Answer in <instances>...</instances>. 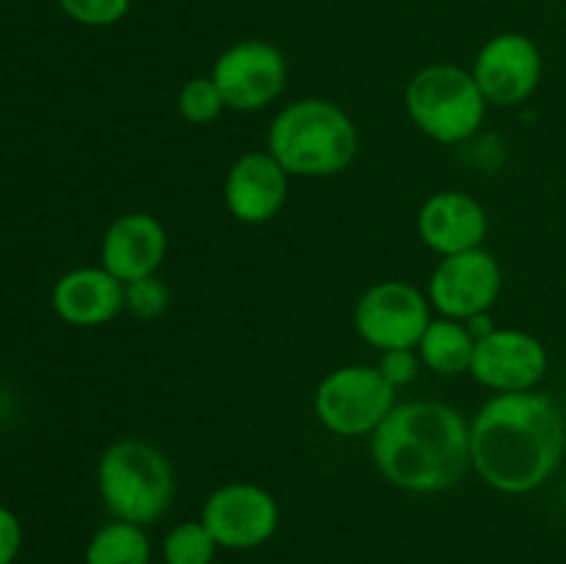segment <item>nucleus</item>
I'll return each instance as SVG.
<instances>
[{
  "instance_id": "obj_1",
  "label": "nucleus",
  "mask_w": 566,
  "mask_h": 564,
  "mask_svg": "<svg viewBox=\"0 0 566 564\" xmlns=\"http://www.w3.org/2000/svg\"><path fill=\"white\" fill-rule=\"evenodd\" d=\"M566 424L556 401L536 390L495 393L470 420V462L492 490L525 495L556 473Z\"/></svg>"
},
{
  "instance_id": "obj_2",
  "label": "nucleus",
  "mask_w": 566,
  "mask_h": 564,
  "mask_svg": "<svg viewBox=\"0 0 566 564\" xmlns=\"http://www.w3.org/2000/svg\"><path fill=\"white\" fill-rule=\"evenodd\" d=\"M370 457L398 490L446 492L473 468L470 424L442 401L396 404L370 435Z\"/></svg>"
},
{
  "instance_id": "obj_3",
  "label": "nucleus",
  "mask_w": 566,
  "mask_h": 564,
  "mask_svg": "<svg viewBox=\"0 0 566 564\" xmlns=\"http://www.w3.org/2000/svg\"><path fill=\"white\" fill-rule=\"evenodd\" d=\"M265 142L291 177L340 175L359 147L352 116L324 97L293 100L276 111Z\"/></svg>"
},
{
  "instance_id": "obj_4",
  "label": "nucleus",
  "mask_w": 566,
  "mask_h": 564,
  "mask_svg": "<svg viewBox=\"0 0 566 564\" xmlns=\"http://www.w3.org/2000/svg\"><path fill=\"white\" fill-rule=\"evenodd\" d=\"M97 490L114 520L158 523L175 501V470L166 453L144 440H116L97 462Z\"/></svg>"
},
{
  "instance_id": "obj_5",
  "label": "nucleus",
  "mask_w": 566,
  "mask_h": 564,
  "mask_svg": "<svg viewBox=\"0 0 566 564\" xmlns=\"http://www.w3.org/2000/svg\"><path fill=\"white\" fill-rule=\"evenodd\" d=\"M407 114L437 144H462L481 130L486 97L473 72L457 64H429L409 81Z\"/></svg>"
},
{
  "instance_id": "obj_6",
  "label": "nucleus",
  "mask_w": 566,
  "mask_h": 564,
  "mask_svg": "<svg viewBox=\"0 0 566 564\" xmlns=\"http://www.w3.org/2000/svg\"><path fill=\"white\" fill-rule=\"evenodd\" d=\"M315 415L337 437L374 435L396 407V387L379 365H340L315 387Z\"/></svg>"
},
{
  "instance_id": "obj_7",
  "label": "nucleus",
  "mask_w": 566,
  "mask_h": 564,
  "mask_svg": "<svg viewBox=\"0 0 566 564\" xmlns=\"http://www.w3.org/2000/svg\"><path fill=\"white\" fill-rule=\"evenodd\" d=\"M429 324L431 302L412 282H376L354 304V330L379 352L415 348Z\"/></svg>"
},
{
  "instance_id": "obj_8",
  "label": "nucleus",
  "mask_w": 566,
  "mask_h": 564,
  "mask_svg": "<svg viewBox=\"0 0 566 564\" xmlns=\"http://www.w3.org/2000/svg\"><path fill=\"white\" fill-rule=\"evenodd\" d=\"M210 77L219 86L227 108L252 114L285 92L287 61L276 44L263 39H241L221 50Z\"/></svg>"
},
{
  "instance_id": "obj_9",
  "label": "nucleus",
  "mask_w": 566,
  "mask_h": 564,
  "mask_svg": "<svg viewBox=\"0 0 566 564\" xmlns=\"http://www.w3.org/2000/svg\"><path fill=\"white\" fill-rule=\"evenodd\" d=\"M202 520L219 547L252 551L265 545L280 529V503L252 481H230L216 487L202 506Z\"/></svg>"
},
{
  "instance_id": "obj_10",
  "label": "nucleus",
  "mask_w": 566,
  "mask_h": 564,
  "mask_svg": "<svg viewBox=\"0 0 566 564\" xmlns=\"http://www.w3.org/2000/svg\"><path fill=\"white\" fill-rule=\"evenodd\" d=\"M503 288V271L495 254L484 247L448 254L437 263L429 280V302L446 318L468 321L490 313Z\"/></svg>"
},
{
  "instance_id": "obj_11",
  "label": "nucleus",
  "mask_w": 566,
  "mask_h": 564,
  "mask_svg": "<svg viewBox=\"0 0 566 564\" xmlns=\"http://www.w3.org/2000/svg\"><path fill=\"white\" fill-rule=\"evenodd\" d=\"M470 72H473L486 103L514 108L534 97V92L539 88L542 50L525 33H495L481 44Z\"/></svg>"
},
{
  "instance_id": "obj_12",
  "label": "nucleus",
  "mask_w": 566,
  "mask_h": 564,
  "mask_svg": "<svg viewBox=\"0 0 566 564\" xmlns=\"http://www.w3.org/2000/svg\"><path fill=\"white\" fill-rule=\"evenodd\" d=\"M470 374L495 393L534 390L547 374V348L539 337L523 330H492L475 341Z\"/></svg>"
},
{
  "instance_id": "obj_13",
  "label": "nucleus",
  "mask_w": 566,
  "mask_h": 564,
  "mask_svg": "<svg viewBox=\"0 0 566 564\" xmlns=\"http://www.w3.org/2000/svg\"><path fill=\"white\" fill-rule=\"evenodd\" d=\"M291 175L265 153H243L224 180V205L241 224H265L287 202Z\"/></svg>"
},
{
  "instance_id": "obj_14",
  "label": "nucleus",
  "mask_w": 566,
  "mask_h": 564,
  "mask_svg": "<svg viewBox=\"0 0 566 564\" xmlns=\"http://www.w3.org/2000/svg\"><path fill=\"white\" fill-rule=\"evenodd\" d=\"M490 216L484 205L464 191H437L420 205L418 236L440 258L484 247Z\"/></svg>"
},
{
  "instance_id": "obj_15",
  "label": "nucleus",
  "mask_w": 566,
  "mask_h": 564,
  "mask_svg": "<svg viewBox=\"0 0 566 564\" xmlns=\"http://www.w3.org/2000/svg\"><path fill=\"white\" fill-rule=\"evenodd\" d=\"M169 238L153 213H125L108 224L99 247V263L116 280L127 282L158 274Z\"/></svg>"
},
{
  "instance_id": "obj_16",
  "label": "nucleus",
  "mask_w": 566,
  "mask_h": 564,
  "mask_svg": "<svg viewBox=\"0 0 566 564\" xmlns=\"http://www.w3.org/2000/svg\"><path fill=\"white\" fill-rule=\"evenodd\" d=\"M53 310L72 326H99L125 310V282L103 265L72 269L53 285Z\"/></svg>"
},
{
  "instance_id": "obj_17",
  "label": "nucleus",
  "mask_w": 566,
  "mask_h": 564,
  "mask_svg": "<svg viewBox=\"0 0 566 564\" xmlns=\"http://www.w3.org/2000/svg\"><path fill=\"white\" fill-rule=\"evenodd\" d=\"M420 363L440 376H459L470 374L475 352V337L470 335L468 324L457 318H431L426 326L423 337L415 346Z\"/></svg>"
},
{
  "instance_id": "obj_18",
  "label": "nucleus",
  "mask_w": 566,
  "mask_h": 564,
  "mask_svg": "<svg viewBox=\"0 0 566 564\" xmlns=\"http://www.w3.org/2000/svg\"><path fill=\"white\" fill-rule=\"evenodd\" d=\"M86 564H149L153 562V545L144 525L111 520L103 529L94 531L86 545Z\"/></svg>"
},
{
  "instance_id": "obj_19",
  "label": "nucleus",
  "mask_w": 566,
  "mask_h": 564,
  "mask_svg": "<svg viewBox=\"0 0 566 564\" xmlns=\"http://www.w3.org/2000/svg\"><path fill=\"white\" fill-rule=\"evenodd\" d=\"M216 551L219 542L213 540L208 525L202 520H186L166 534L160 556L164 564H213Z\"/></svg>"
},
{
  "instance_id": "obj_20",
  "label": "nucleus",
  "mask_w": 566,
  "mask_h": 564,
  "mask_svg": "<svg viewBox=\"0 0 566 564\" xmlns=\"http://www.w3.org/2000/svg\"><path fill=\"white\" fill-rule=\"evenodd\" d=\"M224 108V97H221L219 86H216L210 75L191 77L180 88V94H177V111L191 125H208V122L219 119Z\"/></svg>"
},
{
  "instance_id": "obj_21",
  "label": "nucleus",
  "mask_w": 566,
  "mask_h": 564,
  "mask_svg": "<svg viewBox=\"0 0 566 564\" xmlns=\"http://www.w3.org/2000/svg\"><path fill=\"white\" fill-rule=\"evenodd\" d=\"M171 291L158 274L142 276L125 285V310H130L136 318L155 321L169 310Z\"/></svg>"
},
{
  "instance_id": "obj_22",
  "label": "nucleus",
  "mask_w": 566,
  "mask_h": 564,
  "mask_svg": "<svg viewBox=\"0 0 566 564\" xmlns=\"http://www.w3.org/2000/svg\"><path fill=\"white\" fill-rule=\"evenodd\" d=\"M72 22L86 28H111L130 11L133 0H55Z\"/></svg>"
},
{
  "instance_id": "obj_23",
  "label": "nucleus",
  "mask_w": 566,
  "mask_h": 564,
  "mask_svg": "<svg viewBox=\"0 0 566 564\" xmlns=\"http://www.w3.org/2000/svg\"><path fill=\"white\" fill-rule=\"evenodd\" d=\"M420 357L415 348H392V352H381L379 370L385 374V379L392 387H403L418 376L420 370Z\"/></svg>"
},
{
  "instance_id": "obj_24",
  "label": "nucleus",
  "mask_w": 566,
  "mask_h": 564,
  "mask_svg": "<svg viewBox=\"0 0 566 564\" xmlns=\"http://www.w3.org/2000/svg\"><path fill=\"white\" fill-rule=\"evenodd\" d=\"M22 547V525L11 509L0 506V564H11Z\"/></svg>"
},
{
  "instance_id": "obj_25",
  "label": "nucleus",
  "mask_w": 566,
  "mask_h": 564,
  "mask_svg": "<svg viewBox=\"0 0 566 564\" xmlns=\"http://www.w3.org/2000/svg\"><path fill=\"white\" fill-rule=\"evenodd\" d=\"M464 324H468L470 335H473L475 341H481V337H486L492 330H495V324H492V318L486 313L473 315V318H468V321H464Z\"/></svg>"
}]
</instances>
